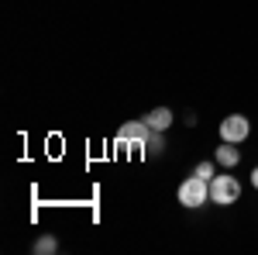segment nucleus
<instances>
[{
	"mask_svg": "<svg viewBox=\"0 0 258 255\" xmlns=\"http://www.w3.org/2000/svg\"><path fill=\"white\" fill-rule=\"evenodd\" d=\"M176 196H179V203H182V207L197 211V207H203V203L210 200V179H200L197 173H193L189 179H182V183H179V193Z\"/></svg>",
	"mask_w": 258,
	"mask_h": 255,
	"instance_id": "1",
	"label": "nucleus"
},
{
	"mask_svg": "<svg viewBox=\"0 0 258 255\" xmlns=\"http://www.w3.org/2000/svg\"><path fill=\"white\" fill-rule=\"evenodd\" d=\"M210 200H214L217 207H231V203H238V200H241L238 176H231V173L214 176V179H210Z\"/></svg>",
	"mask_w": 258,
	"mask_h": 255,
	"instance_id": "2",
	"label": "nucleus"
},
{
	"mask_svg": "<svg viewBox=\"0 0 258 255\" xmlns=\"http://www.w3.org/2000/svg\"><path fill=\"white\" fill-rule=\"evenodd\" d=\"M148 135H152V128L145 124V118H141V121H127V124H120V128H117L114 145H117V148H145Z\"/></svg>",
	"mask_w": 258,
	"mask_h": 255,
	"instance_id": "3",
	"label": "nucleus"
},
{
	"mask_svg": "<svg viewBox=\"0 0 258 255\" xmlns=\"http://www.w3.org/2000/svg\"><path fill=\"white\" fill-rule=\"evenodd\" d=\"M251 138V121L244 114H227L220 121V141H234V145H244Z\"/></svg>",
	"mask_w": 258,
	"mask_h": 255,
	"instance_id": "4",
	"label": "nucleus"
},
{
	"mask_svg": "<svg viewBox=\"0 0 258 255\" xmlns=\"http://www.w3.org/2000/svg\"><path fill=\"white\" fill-rule=\"evenodd\" d=\"M214 162H217L220 169H234L241 162V148L234 141H220L217 148H214Z\"/></svg>",
	"mask_w": 258,
	"mask_h": 255,
	"instance_id": "5",
	"label": "nucleus"
},
{
	"mask_svg": "<svg viewBox=\"0 0 258 255\" xmlns=\"http://www.w3.org/2000/svg\"><path fill=\"white\" fill-rule=\"evenodd\" d=\"M145 124H148L152 131H169V128H172V111H169V107H155V111L145 114Z\"/></svg>",
	"mask_w": 258,
	"mask_h": 255,
	"instance_id": "6",
	"label": "nucleus"
},
{
	"mask_svg": "<svg viewBox=\"0 0 258 255\" xmlns=\"http://www.w3.org/2000/svg\"><path fill=\"white\" fill-rule=\"evenodd\" d=\"M165 131H152L148 135V141H145V148H141V156L145 159H155V156H162V148H165Z\"/></svg>",
	"mask_w": 258,
	"mask_h": 255,
	"instance_id": "7",
	"label": "nucleus"
},
{
	"mask_svg": "<svg viewBox=\"0 0 258 255\" xmlns=\"http://www.w3.org/2000/svg\"><path fill=\"white\" fill-rule=\"evenodd\" d=\"M55 248H59V241H55L52 235H41L38 241H35V252H38V255H52Z\"/></svg>",
	"mask_w": 258,
	"mask_h": 255,
	"instance_id": "8",
	"label": "nucleus"
},
{
	"mask_svg": "<svg viewBox=\"0 0 258 255\" xmlns=\"http://www.w3.org/2000/svg\"><path fill=\"white\" fill-rule=\"evenodd\" d=\"M193 173H197L200 179H214V176H217V173H214V162H210V159H203V162H200Z\"/></svg>",
	"mask_w": 258,
	"mask_h": 255,
	"instance_id": "9",
	"label": "nucleus"
},
{
	"mask_svg": "<svg viewBox=\"0 0 258 255\" xmlns=\"http://www.w3.org/2000/svg\"><path fill=\"white\" fill-rule=\"evenodd\" d=\"M251 186H255V190H258V166H255V169H251Z\"/></svg>",
	"mask_w": 258,
	"mask_h": 255,
	"instance_id": "10",
	"label": "nucleus"
}]
</instances>
